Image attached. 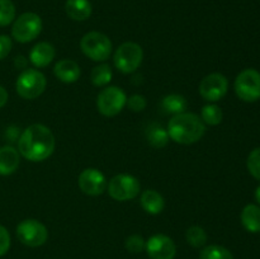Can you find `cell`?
I'll return each mask as SVG.
<instances>
[{
	"label": "cell",
	"mask_w": 260,
	"mask_h": 259,
	"mask_svg": "<svg viewBox=\"0 0 260 259\" xmlns=\"http://www.w3.org/2000/svg\"><path fill=\"white\" fill-rule=\"evenodd\" d=\"M65 10L69 18L83 22L90 17L93 8L89 0H66Z\"/></svg>",
	"instance_id": "18"
},
{
	"label": "cell",
	"mask_w": 260,
	"mask_h": 259,
	"mask_svg": "<svg viewBox=\"0 0 260 259\" xmlns=\"http://www.w3.org/2000/svg\"><path fill=\"white\" fill-rule=\"evenodd\" d=\"M255 200H256V202H258V205L260 206V184L256 187V189H255Z\"/></svg>",
	"instance_id": "33"
},
{
	"label": "cell",
	"mask_w": 260,
	"mask_h": 259,
	"mask_svg": "<svg viewBox=\"0 0 260 259\" xmlns=\"http://www.w3.org/2000/svg\"><path fill=\"white\" fill-rule=\"evenodd\" d=\"M112 75L113 74H112L111 66L107 63H102L91 70L90 80L95 86H106L111 83Z\"/></svg>",
	"instance_id": "22"
},
{
	"label": "cell",
	"mask_w": 260,
	"mask_h": 259,
	"mask_svg": "<svg viewBox=\"0 0 260 259\" xmlns=\"http://www.w3.org/2000/svg\"><path fill=\"white\" fill-rule=\"evenodd\" d=\"M47 80L41 71L36 69H25L15 81L17 93L24 99H36L45 91Z\"/></svg>",
	"instance_id": "3"
},
{
	"label": "cell",
	"mask_w": 260,
	"mask_h": 259,
	"mask_svg": "<svg viewBox=\"0 0 260 259\" xmlns=\"http://www.w3.org/2000/svg\"><path fill=\"white\" fill-rule=\"evenodd\" d=\"M12 38L7 35H0V60L7 57L12 51Z\"/></svg>",
	"instance_id": "31"
},
{
	"label": "cell",
	"mask_w": 260,
	"mask_h": 259,
	"mask_svg": "<svg viewBox=\"0 0 260 259\" xmlns=\"http://www.w3.org/2000/svg\"><path fill=\"white\" fill-rule=\"evenodd\" d=\"M169 137L177 144L190 145L200 141L206 132V124L196 113L175 114L168 123Z\"/></svg>",
	"instance_id": "2"
},
{
	"label": "cell",
	"mask_w": 260,
	"mask_h": 259,
	"mask_svg": "<svg viewBox=\"0 0 260 259\" xmlns=\"http://www.w3.org/2000/svg\"><path fill=\"white\" fill-rule=\"evenodd\" d=\"M9 248H10L9 231H8L4 226L0 225V256L7 254V251L9 250Z\"/></svg>",
	"instance_id": "30"
},
{
	"label": "cell",
	"mask_w": 260,
	"mask_h": 259,
	"mask_svg": "<svg viewBox=\"0 0 260 259\" xmlns=\"http://www.w3.org/2000/svg\"><path fill=\"white\" fill-rule=\"evenodd\" d=\"M229 89V80L220 73H212L205 76L200 84V94L205 101L218 102L226 95Z\"/></svg>",
	"instance_id": "11"
},
{
	"label": "cell",
	"mask_w": 260,
	"mask_h": 259,
	"mask_svg": "<svg viewBox=\"0 0 260 259\" xmlns=\"http://www.w3.org/2000/svg\"><path fill=\"white\" fill-rule=\"evenodd\" d=\"M235 93L241 101L253 103L260 99V73L255 69H245L235 79Z\"/></svg>",
	"instance_id": "7"
},
{
	"label": "cell",
	"mask_w": 260,
	"mask_h": 259,
	"mask_svg": "<svg viewBox=\"0 0 260 259\" xmlns=\"http://www.w3.org/2000/svg\"><path fill=\"white\" fill-rule=\"evenodd\" d=\"M145 250L151 259H174L177 254V246L169 236L164 234H156L146 241Z\"/></svg>",
	"instance_id": "12"
},
{
	"label": "cell",
	"mask_w": 260,
	"mask_h": 259,
	"mask_svg": "<svg viewBox=\"0 0 260 259\" xmlns=\"http://www.w3.org/2000/svg\"><path fill=\"white\" fill-rule=\"evenodd\" d=\"M145 245H146V241L141 235H137V234L126 239V249L131 253H141L145 249Z\"/></svg>",
	"instance_id": "28"
},
{
	"label": "cell",
	"mask_w": 260,
	"mask_h": 259,
	"mask_svg": "<svg viewBox=\"0 0 260 259\" xmlns=\"http://www.w3.org/2000/svg\"><path fill=\"white\" fill-rule=\"evenodd\" d=\"M8 98H9V95H8L7 89H5L4 86L0 85V108H3V107L7 104Z\"/></svg>",
	"instance_id": "32"
},
{
	"label": "cell",
	"mask_w": 260,
	"mask_h": 259,
	"mask_svg": "<svg viewBox=\"0 0 260 259\" xmlns=\"http://www.w3.org/2000/svg\"><path fill=\"white\" fill-rule=\"evenodd\" d=\"M144 60V51L135 42H124L114 52V66L123 74L135 73Z\"/></svg>",
	"instance_id": "6"
},
{
	"label": "cell",
	"mask_w": 260,
	"mask_h": 259,
	"mask_svg": "<svg viewBox=\"0 0 260 259\" xmlns=\"http://www.w3.org/2000/svg\"><path fill=\"white\" fill-rule=\"evenodd\" d=\"M161 107L167 113L170 114H180L185 112L188 103L187 99L180 94H169L165 95L161 101Z\"/></svg>",
	"instance_id": "21"
},
{
	"label": "cell",
	"mask_w": 260,
	"mask_h": 259,
	"mask_svg": "<svg viewBox=\"0 0 260 259\" xmlns=\"http://www.w3.org/2000/svg\"><path fill=\"white\" fill-rule=\"evenodd\" d=\"M223 113L217 104H207L202 108L201 112V118L203 123L210 124V126H217L222 122Z\"/></svg>",
	"instance_id": "23"
},
{
	"label": "cell",
	"mask_w": 260,
	"mask_h": 259,
	"mask_svg": "<svg viewBox=\"0 0 260 259\" xmlns=\"http://www.w3.org/2000/svg\"><path fill=\"white\" fill-rule=\"evenodd\" d=\"M200 259H234V255L225 246L208 245L202 249Z\"/></svg>",
	"instance_id": "24"
},
{
	"label": "cell",
	"mask_w": 260,
	"mask_h": 259,
	"mask_svg": "<svg viewBox=\"0 0 260 259\" xmlns=\"http://www.w3.org/2000/svg\"><path fill=\"white\" fill-rule=\"evenodd\" d=\"M246 167H248L249 173L255 179L260 180V147H256L249 154L248 160H246Z\"/></svg>",
	"instance_id": "27"
},
{
	"label": "cell",
	"mask_w": 260,
	"mask_h": 259,
	"mask_svg": "<svg viewBox=\"0 0 260 259\" xmlns=\"http://www.w3.org/2000/svg\"><path fill=\"white\" fill-rule=\"evenodd\" d=\"M20 163L19 152L13 146L0 147V175H10L18 169Z\"/></svg>",
	"instance_id": "16"
},
{
	"label": "cell",
	"mask_w": 260,
	"mask_h": 259,
	"mask_svg": "<svg viewBox=\"0 0 260 259\" xmlns=\"http://www.w3.org/2000/svg\"><path fill=\"white\" fill-rule=\"evenodd\" d=\"M126 104V93L118 86H107L96 96V108L106 117L117 116Z\"/></svg>",
	"instance_id": "8"
},
{
	"label": "cell",
	"mask_w": 260,
	"mask_h": 259,
	"mask_svg": "<svg viewBox=\"0 0 260 259\" xmlns=\"http://www.w3.org/2000/svg\"><path fill=\"white\" fill-rule=\"evenodd\" d=\"M42 30V19L32 12L23 13L14 20L12 27V37L19 43L32 42Z\"/></svg>",
	"instance_id": "4"
},
{
	"label": "cell",
	"mask_w": 260,
	"mask_h": 259,
	"mask_svg": "<svg viewBox=\"0 0 260 259\" xmlns=\"http://www.w3.org/2000/svg\"><path fill=\"white\" fill-rule=\"evenodd\" d=\"M146 139L147 142L155 149H161L167 146L170 137L168 134V130L164 128L159 123H151L146 130Z\"/></svg>",
	"instance_id": "20"
},
{
	"label": "cell",
	"mask_w": 260,
	"mask_h": 259,
	"mask_svg": "<svg viewBox=\"0 0 260 259\" xmlns=\"http://www.w3.org/2000/svg\"><path fill=\"white\" fill-rule=\"evenodd\" d=\"M127 106L134 112H142L147 106L146 98L141 94H134L129 98H127Z\"/></svg>",
	"instance_id": "29"
},
{
	"label": "cell",
	"mask_w": 260,
	"mask_h": 259,
	"mask_svg": "<svg viewBox=\"0 0 260 259\" xmlns=\"http://www.w3.org/2000/svg\"><path fill=\"white\" fill-rule=\"evenodd\" d=\"M78 183L81 192L88 196L102 195L107 189V185H108L103 173L101 170L95 169V168L84 169L79 175Z\"/></svg>",
	"instance_id": "13"
},
{
	"label": "cell",
	"mask_w": 260,
	"mask_h": 259,
	"mask_svg": "<svg viewBox=\"0 0 260 259\" xmlns=\"http://www.w3.org/2000/svg\"><path fill=\"white\" fill-rule=\"evenodd\" d=\"M56 78L60 81L66 84L75 83L79 78H80V66L78 62L70 58H63L60 60L55 65L53 69Z\"/></svg>",
	"instance_id": "15"
},
{
	"label": "cell",
	"mask_w": 260,
	"mask_h": 259,
	"mask_svg": "<svg viewBox=\"0 0 260 259\" xmlns=\"http://www.w3.org/2000/svg\"><path fill=\"white\" fill-rule=\"evenodd\" d=\"M17 236L19 241L30 248L43 245L48 239V230L41 221L27 218L18 223Z\"/></svg>",
	"instance_id": "10"
},
{
	"label": "cell",
	"mask_w": 260,
	"mask_h": 259,
	"mask_svg": "<svg viewBox=\"0 0 260 259\" xmlns=\"http://www.w3.org/2000/svg\"><path fill=\"white\" fill-rule=\"evenodd\" d=\"M142 208L150 215H159L165 207L164 197L155 189H146L141 193L140 197Z\"/></svg>",
	"instance_id": "17"
},
{
	"label": "cell",
	"mask_w": 260,
	"mask_h": 259,
	"mask_svg": "<svg viewBox=\"0 0 260 259\" xmlns=\"http://www.w3.org/2000/svg\"><path fill=\"white\" fill-rule=\"evenodd\" d=\"M15 18V7L12 0H0V27H7Z\"/></svg>",
	"instance_id": "26"
},
{
	"label": "cell",
	"mask_w": 260,
	"mask_h": 259,
	"mask_svg": "<svg viewBox=\"0 0 260 259\" xmlns=\"http://www.w3.org/2000/svg\"><path fill=\"white\" fill-rule=\"evenodd\" d=\"M55 136L45 124L35 123L24 130L18 140V150L29 161H43L55 150Z\"/></svg>",
	"instance_id": "1"
},
{
	"label": "cell",
	"mask_w": 260,
	"mask_h": 259,
	"mask_svg": "<svg viewBox=\"0 0 260 259\" xmlns=\"http://www.w3.org/2000/svg\"><path fill=\"white\" fill-rule=\"evenodd\" d=\"M140 189H141V185L137 178L129 174L116 175L109 180L107 185L109 196L113 200L121 201V202L136 198L140 195Z\"/></svg>",
	"instance_id": "9"
},
{
	"label": "cell",
	"mask_w": 260,
	"mask_h": 259,
	"mask_svg": "<svg viewBox=\"0 0 260 259\" xmlns=\"http://www.w3.org/2000/svg\"><path fill=\"white\" fill-rule=\"evenodd\" d=\"M185 238H187L188 244L192 245L193 248H201L207 243V234H206L205 229H202L201 226H190L187 230Z\"/></svg>",
	"instance_id": "25"
},
{
	"label": "cell",
	"mask_w": 260,
	"mask_h": 259,
	"mask_svg": "<svg viewBox=\"0 0 260 259\" xmlns=\"http://www.w3.org/2000/svg\"><path fill=\"white\" fill-rule=\"evenodd\" d=\"M80 48L93 61H106L112 53V42L106 35L93 30L81 38Z\"/></svg>",
	"instance_id": "5"
},
{
	"label": "cell",
	"mask_w": 260,
	"mask_h": 259,
	"mask_svg": "<svg viewBox=\"0 0 260 259\" xmlns=\"http://www.w3.org/2000/svg\"><path fill=\"white\" fill-rule=\"evenodd\" d=\"M56 50L48 42H38L29 52V61L36 68H46L55 58Z\"/></svg>",
	"instance_id": "14"
},
{
	"label": "cell",
	"mask_w": 260,
	"mask_h": 259,
	"mask_svg": "<svg viewBox=\"0 0 260 259\" xmlns=\"http://www.w3.org/2000/svg\"><path fill=\"white\" fill-rule=\"evenodd\" d=\"M241 223L249 233H260V206L249 203L241 211Z\"/></svg>",
	"instance_id": "19"
}]
</instances>
